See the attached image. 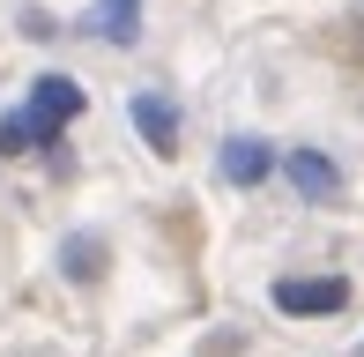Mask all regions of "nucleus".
Returning <instances> with one entry per match:
<instances>
[{
    "label": "nucleus",
    "mask_w": 364,
    "mask_h": 357,
    "mask_svg": "<svg viewBox=\"0 0 364 357\" xmlns=\"http://www.w3.org/2000/svg\"><path fill=\"white\" fill-rule=\"evenodd\" d=\"M75 112H82V82H68V75H38L30 105L15 112V119H0V156H23V149H45V142H60Z\"/></svg>",
    "instance_id": "1"
},
{
    "label": "nucleus",
    "mask_w": 364,
    "mask_h": 357,
    "mask_svg": "<svg viewBox=\"0 0 364 357\" xmlns=\"http://www.w3.org/2000/svg\"><path fill=\"white\" fill-rule=\"evenodd\" d=\"M350 305V283L342 275H283L275 283V313H290V320H327V313H342Z\"/></svg>",
    "instance_id": "2"
},
{
    "label": "nucleus",
    "mask_w": 364,
    "mask_h": 357,
    "mask_svg": "<svg viewBox=\"0 0 364 357\" xmlns=\"http://www.w3.org/2000/svg\"><path fill=\"white\" fill-rule=\"evenodd\" d=\"M134 127H141V142H149L156 156L178 149V119H171V105H164V97H134Z\"/></svg>",
    "instance_id": "3"
},
{
    "label": "nucleus",
    "mask_w": 364,
    "mask_h": 357,
    "mask_svg": "<svg viewBox=\"0 0 364 357\" xmlns=\"http://www.w3.org/2000/svg\"><path fill=\"white\" fill-rule=\"evenodd\" d=\"M283 171H290V186H297V193H312V201H327V193L342 186L335 164H327L320 149H290V164H283Z\"/></svg>",
    "instance_id": "4"
},
{
    "label": "nucleus",
    "mask_w": 364,
    "mask_h": 357,
    "mask_svg": "<svg viewBox=\"0 0 364 357\" xmlns=\"http://www.w3.org/2000/svg\"><path fill=\"white\" fill-rule=\"evenodd\" d=\"M90 30H97V38H112V45H134V38H141V0H97Z\"/></svg>",
    "instance_id": "5"
},
{
    "label": "nucleus",
    "mask_w": 364,
    "mask_h": 357,
    "mask_svg": "<svg viewBox=\"0 0 364 357\" xmlns=\"http://www.w3.org/2000/svg\"><path fill=\"white\" fill-rule=\"evenodd\" d=\"M268 164H275V156L260 149V142H230V149H223V178H238V186H260Z\"/></svg>",
    "instance_id": "6"
}]
</instances>
